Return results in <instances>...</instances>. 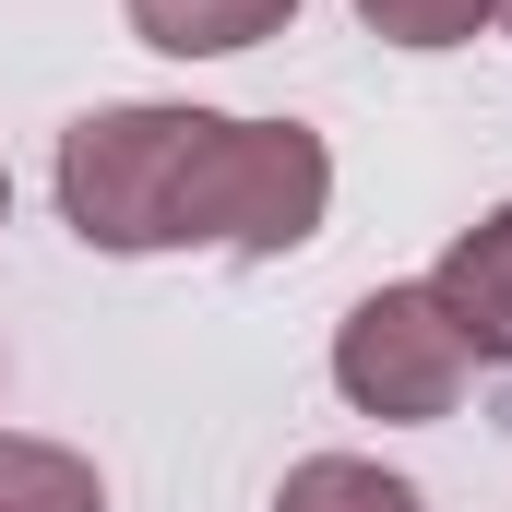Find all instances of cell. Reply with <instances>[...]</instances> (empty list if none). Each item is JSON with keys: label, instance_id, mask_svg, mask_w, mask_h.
Masks as SVG:
<instances>
[{"label": "cell", "instance_id": "cell-1", "mask_svg": "<svg viewBox=\"0 0 512 512\" xmlns=\"http://www.w3.org/2000/svg\"><path fill=\"white\" fill-rule=\"evenodd\" d=\"M334 203V155L298 120H215V108H108L60 143V215L96 251H179L239 239L298 251Z\"/></svg>", "mask_w": 512, "mask_h": 512}, {"label": "cell", "instance_id": "cell-2", "mask_svg": "<svg viewBox=\"0 0 512 512\" xmlns=\"http://www.w3.org/2000/svg\"><path fill=\"white\" fill-rule=\"evenodd\" d=\"M334 382L358 393L370 417H441V405L465 393V334H453V310H441L429 286H382V298L346 310Z\"/></svg>", "mask_w": 512, "mask_h": 512}, {"label": "cell", "instance_id": "cell-3", "mask_svg": "<svg viewBox=\"0 0 512 512\" xmlns=\"http://www.w3.org/2000/svg\"><path fill=\"white\" fill-rule=\"evenodd\" d=\"M429 298L453 310V334H465V358H512V203L489 227H465L453 262L429 274Z\"/></svg>", "mask_w": 512, "mask_h": 512}, {"label": "cell", "instance_id": "cell-4", "mask_svg": "<svg viewBox=\"0 0 512 512\" xmlns=\"http://www.w3.org/2000/svg\"><path fill=\"white\" fill-rule=\"evenodd\" d=\"M298 0H131V24L155 36V48H179V60H215V48H251L274 36Z\"/></svg>", "mask_w": 512, "mask_h": 512}, {"label": "cell", "instance_id": "cell-5", "mask_svg": "<svg viewBox=\"0 0 512 512\" xmlns=\"http://www.w3.org/2000/svg\"><path fill=\"white\" fill-rule=\"evenodd\" d=\"M0 512H108V489L60 441H0Z\"/></svg>", "mask_w": 512, "mask_h": 512}, {"label": "cell", "instance_id": "cell-6", "mask_svg": "<svg viewBox=\"0 0 512 512\" xmlns=\"http://www.w3.org/2000/svg\"><path fill=\"white\" fill-rule=\"evenodd\" d=\"M274 512H429V501H417L405 477H382V465H358V453H322V465L286 477Z\"/></svg>", "mask_w": 512, "mask_h": 512}, {"label": "cell", "instance_id": "cell-7", "mask_svg": "<svg viewBox=\"0 0 512 512\" xmlns=\"http://www.w3.org/2000/svg\"><path fill=\"white\" fill-rule=\"evenodd\" d=\"M358 12L382 24L393 48H453V36H477V24H489L501 0H358Z\"/></svg>", "mask_w": 512, "mask_h": 512}, {"label": "cell", "instance_id": "cell-8", "mask_svg": "<svg viewBox=\"0 0 512 512\" xmlns=\"http://www.w3.org/2000/svg\"><path fill=\"white\" fill-rule=\"evenodd\" d=\"M0 203H12V179H0Z\"/></svg>", "mask_w": 512, "mask_h": 512}]
</instances>
